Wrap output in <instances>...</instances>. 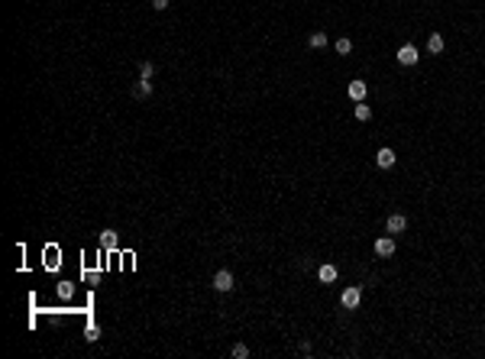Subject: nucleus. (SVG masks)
<instances>
[{
  "mask_svg": "<svg viewBox=\"0 0 485 359\" xmlns=\"http://www.w3.org/2000/svg\"><path fill=\"white\" fill-rule=\"evenodd\" d=\"M427 52H434V55H440V52H443V36H440V32H430V39H427Z\"/></svg>",
  "mask_w": 485,
  "mask_h": 359,
  "instance_id": "10",
  "label": "nucleus"
},
{
  "mask_svg": "<svg viewBox=\"0 0 485 359\" xmlns=\"http://www.w3.org/2000/svg\"><path fill=\"white\" fill-rule=\"evenodd\" d=\"M214 288L217 292H233V275H230L227 268H220V272L214 275Z\"/></svg>",
  "mask_w": 485,
  "mask_h": 359,
  "instance_id": "4",
  "label": "nucleus"
},
{
  "mask_svg": "<svg viewBox=\"0 0 485 359\" xmlns=\"http://www.w3.org/2000/svg\"><path fill=\"white\" fill-rule=\"evenodd\" d=\"M333 49H337V55H350L353 52V42H350V39H337V46H333Z\"/></svg>",
  "mask_w": 485,
  "mask_h": 359,
  "instance_id": "14",
  "label": "nucleus"
},
{
  "mask_svg": "<svg viewBox=\"0 0 485 359\" xmlns=\"http://www.w3.org/2000/svg\"><path fill=\"white\" fill-rule=\"evenodd\" d=\"M149 94H152V81L139 78V84L133 88V98H136V100H142V98H149Z\"/></svg>",
  "mask_w": 485,
  "mask_h": 359,
  "instance_id": "8",
  "label": "nucleus"
},
{
  "mask_svg": "<svg viewBox=\"0 0 485 359\" xmlns=\"http://www.w3.org/2000/svg\"><path fill=\"white\" fill-rule=\"evenodd\" d=\"M356 120H359V123H369V120H372V110H369V104H363V100L356 104Z\"/></svg>",
  "mask_w": 485,
  "mask_h": 359,
  "instance_id": "11",
  "label": "nucleus"
},
{
  "mask_svg": "<svg viewBox=\"0 0 485 359\" xmlns=\"http://www.w3.org/2000/svg\"><path fill=\"white\" fill-rule=\"evenodd\" d=\"M375 256H379V259L395 256V240L392 236H379V240H375Z\"/></svg>",
  "mask_w": 485,
  "mask_h": 359,
  "instance_id": "2",
  "label": "nucleus"
},
{
  "mask_svg": "<svg viewBox=\"0 0 485 359\" xmlns=\"http://www.w3.org/2000/svg\"><path fill=\"white\" fill-rule=\"evenodd\" d=\"M100 243H104V250H117V233H113V230H104Z\"/></svg>",
  "mask_w": 485,
  "mask_h": 359,
  "instance_id": "12",
  "label": "nucleus"
},
{
  "mask_svg": "<svg viewBox=\"0 0 485 359\" xmlns=\"http://www.w3.org/2000/svg\"><path fill=\"white\" fill-rule=\"evenodd\" d=\"M317 275H320V282H327V285H330V282H337L340 272H337V266H330V262H327V266H320Z\"/></svg>",
  "mask_w": 485,
  "mask_h": 359,
  "instance_id": "9",
  "label": "nucleus"
},
{
  "mask_svg": "<svg viewBox=\"0 0 485 359\" xmlns=\"http://www.w3.org/2000/svg\"><path fill=\"white\" fill-rule=\"evenodd\" d=\"M249 356V346H243V343H236L233 346V359H246Z\"/></svg>",
  "mask_w": 485,
  "mask_h": 359,
  "instance_id": "16",
  "label": "nucleus"
},
{
  "mask_svg": "<svg viewBox=\"0 0 485 359\" xmlns=\"http://www.w3.org/2000/svg\"><path fill=\"white\" fill-rule=\"evenodd\" d=\"M327 46V32H311V49H324Z\"/></svg>",
  "mask_w": 485,
  "mask_h": 359,
  "instance_id": "13",
  "label": "nucleus"
},
{
  "mask_svg": "<svg viewBox=\"0 0 485 359\" xmlns=\"http://www.w3.org/2000/svg\"><path fill=\"white\" fill-rule=\"evenodd\" d=\"M346 91H350V98H353V104H359V100H366V94H369V91H366V81H359V78H356V81H350V88H346Z\"/></svg>",
  "mask_w": 485,
  "mask_h": 359,
  "instance_id": "7",
  "label": "nucleus"
},
{
  "mask_svg": "<svg viewBox=\"0 0 485 359\" xmlns=\"http://www.w3.org/2000/svg\"><path fill=\"white\" fill-rule=\"evenodd\" d=\"M375 165H379V168H392V165H395V149L382 146L379 152H375Z\"/></svg>",
  "mask_w": 485,
  "mask_h": 359,
  "instance_id": "5",
  "label": "nucleus"
},
{
  "mask_svg": "<svg viewBox=\"0 0 485 359\" xmlns=\"http://www.w3.org/2000/svg\"><path fill=\"white\" fill-rule=\"evenodd\" d=\"M385 230H388V233H405V230H408V217H401V214H392V217H388V224H385Z\"/></svg>",
  "mask_w": 485,
  "mask_h": 359,
  "instance_id": "6",
  "label": "nucleus"
},
{
  "mask_svg": "<svg viewBox=\"0 0 485 359\" xmlns=\"http://www.w3.org/2000/svg\"><path fill=\"white\" fill-rule=\"evenodd\" d=\"M418 58H421V52L414 49L411 42H408V46H401V49H398V62H401V65H418Z\"/></svg>",
  "mask_w": 485,
  "mask_h": 359,
  "instance_id": "3",
  "label": "nucleus"
},
{
  "mask_svg": "<svg viewBox=\"0 0 485 359\" xmlns=\"http://www.w3.org/2000/svg\"><path fill=\"white\" fill-rule=\"evenodd\" d=\"M139 74H142V78H146V81H152V74H155L152 62H142V65H139Z\"/></svg>",
  "mask_w": 485,
  "mask_h": 359,
  "instance_id": "15",
  "label": "nucleus"
},
{
  "mask_svg": "<svg viewBox=\"0 0 485 359\" xmlns=\"http://www.w3.org/2000/svg\"><path fill=\"white\" fill-rule=\"evenodd\" d=\"M340 301H343L346 310H356L359 304H363V288H359V285H350L343 294H340Z\"/></svg>",
  "mask_w": 485,
  "mask_h": 359,
  "instance_id": "1",
  "label": "nucleus"
},
{
  "mask_svg": "<svg viewBox=\"0 0 485 359\" xmlns=\"http://www.w3.org/2000/svg\"><path fill=\"white\" fill-rule=\"evenodd\" d=\"M152 6H155V10H165V6H168V0H152Z\"/></svg>",
  "mask_w": 485,
  "mask_h": 359,
  "instance_id": "17",
  "label": "nucleus"
}]
</instances>
